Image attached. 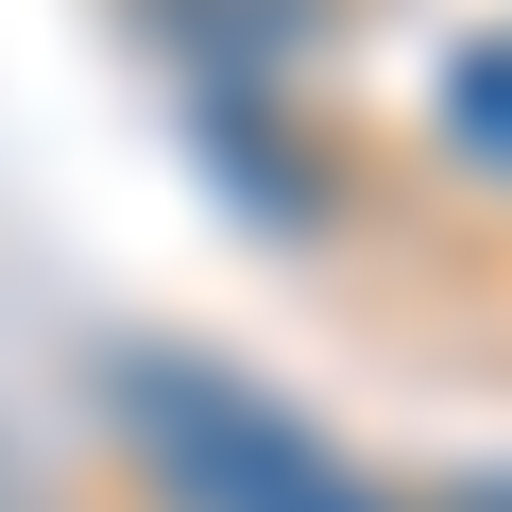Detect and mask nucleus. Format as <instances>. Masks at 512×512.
Segmentation results:
<instances>
[{
	"label": "nucleus",
	"mask_w": 512,
	"mask_h": 512,
	"mask_svg": "<svg viewBox=\"0 0 512 512\" xmlns=\"http://www.w3.org/2000/svg\"><path fill=\"white\" fill-rule=\"evenodd\" d=\"M137 444H154V478L188 512H376L308 427H274V410L222 393V376H137Z\"/></svg>",
	"instance_id": "1"
},
{
	"label": "nucleus",
	"mask_w": 512,
	"mask_h": 512,
	"mask_svg": "<svg viewBox=\"0 0 512 512\" xmlns=\"http://www.w3.org/2000/svg\"><path fill=\"white\" fill-rule=\"evenodd\" d=\"M444 137H461L478 171H512V35H478V52H461V86H444Z\"/></svg>",
	"instance_id": "2"
}]
</instances>
